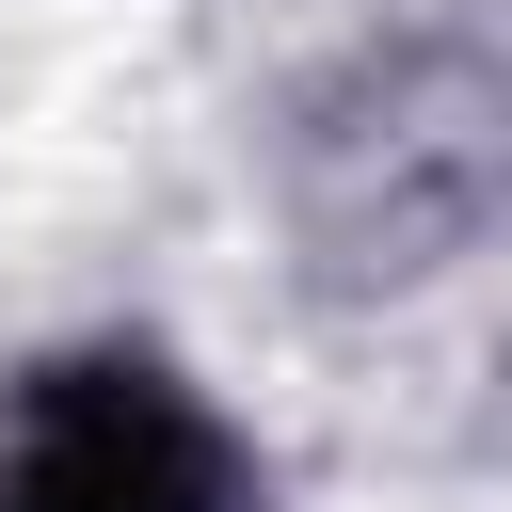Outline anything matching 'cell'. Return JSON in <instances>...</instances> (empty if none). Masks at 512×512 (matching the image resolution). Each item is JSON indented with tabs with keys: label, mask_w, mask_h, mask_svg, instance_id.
<instances>
[{
	"label": "cell",
	"mask_w": 512,
	"mask_h": 512,
	"mask_svg": "<svg viewBox=\"0 0 512 512\" xmlns=\"http://www.w3.org/2000/svg\"><path fill=\"white\" fill-rule=\"evenodd\" d=\"M0 512H224V432L144 352H80L16 400Z\"/></svg>",
	"instance_id": "cell-1"
}]
</instances>
